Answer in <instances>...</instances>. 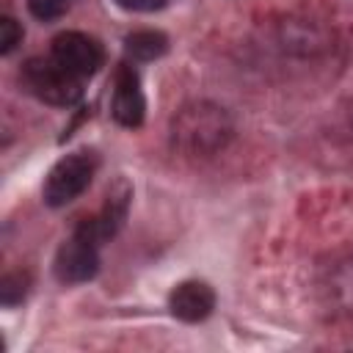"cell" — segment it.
<instances>
[{
  "label": "cell",
  "instance_id": "52a82bcc",
  "mask_svg": "<svg viewBox=\"0 0 353 353\" xmlns=\"http://www.w3.org/2000/svg\"><path fill=\"white\" fill-rule=\"evenodd\" d=\"M110 113L121 127H141V121H143L146 99H143V91H141L138 72L130 63H119V69H116Z\"/></svg>",
  "mask_w": 353,
  "mask_h": 353
},
{
  "label": "cell",
  "instance_id": "ba28073f",
  "mask_svg": "<svg viewBox=\"0 0 353 353\" xmlns=\"http://www.w3.org/2000/svg\"><path fill=\"white\" fill-rule=\"evenodd\" d=\"M212 306H215L212 287L204 284V281H196V279L176 284L174 292H171V298H168L171 314L179 317V320H185V323H199V320L210 317Z\"/></svg>",
  "mask_w": 353,
  "mask_h": 353
},
{
  "label": "cell",
  "instance_id": "7a4b0ae2",
  "mask_svg": "<svg viewBox=\"0 0 353 353\" xmlns=\"http://www.w3.org/2000/svg\"><path fill=\"white\" fill-rule=\"evenodd\" d=\"M22 80L30 88V94H36L41 102L47 105H58V108H69L80 99L83 88H80V77H74L72 72H66L52 55L50 58H30L22 69Z\"/></svg>",
  "mask_w": 353,
  "mask_h": 353
},
{
  "label": "cell",
  "instance_id": "8992f818",
  "mask_svg": "<svg viewBox=\"0 0 353 353\" xmlns=\"http://www.w3.org/2000/svg\"><path fill=\"white\" fill-rule=\"evenodd\" d=\"M130 199H132V188H130L124 179H119V182L108 190L102 210H99L94 218L80 221V226H77V229H80V232H85L97 245H102V243H105V240H110V237L121 229V223L127 221Z\"/></svg>",
  "mask_w": 353,
  "mask_h": 353
},
{
  "label": "cell",
  "instance_id": "4fadbf2b",
  "mask_svg": "<svg viewBox=\"0 0 353 353\" xmlns=\"http://www.w3.org/2000/svg\"><path fill=\"white\" fill-rule=\"evenodd\" d=\"M19 41H22V28H19V22L11 19V17H3V19H0V52H3V55L11 52Z\"/></svg>",
  "mask_w": 353,
  "mask_h": 353
},
{
  "label": "cell",
  "instance_id": "5b68a950",
  "mask_svg": "<svg viewBox=\"0 0 353 353\" xmlns=\"http://www.w3.org/2000/svg\"><path fill=\"white\" fill-rule=\"evenodd\" d=\"M50 55L66 69L72 72L74 77L85 80L91 77L99 66H102V47L97 39L85 36V33H77V30H66V33H58L52 39V50Z\"/></svg>",
  "mask_w": 353,
  "mask_h": 353
},
{
  "label": "cell",
  "instance_id": "3957f363",
  "mask_svg": "<svg viewBox=\"0 0 353 353\" xmlns=\"http://www.w3.org/2000/svg\"><path fill=\"white\" fill-rule=\"evenodd\" d=\"M94 171H97L94 152H72V154L61 157L44 179V190H41L44 201L50 207H66L88 188Z\"/></svg>",
  "mask_w": 353,
  "mask_h": 353
},
{
  "label": "cell",
  "instance_id": "277c9868",
  "mask_svg": "<svg viewBox=\"0 0 353 353\" xmlns=\"http://www.w3.org/2000/svg\"><path fill=\"white\" fill-rule=\"evenodd\" d=\"M97 248L99 245L85 232L74 229L72 237L55 254V276H58V281H63V284H83V281L94 279L97 270H99Z\"/></svg>",
  "mask_w": 353,
  "mask_h": 353
},
{
  "label": "cell",
  "instance_id": "6da1fadb",
  "mask_svg": "<svg viewBox=\"0 0 353 353\" xmlns=\"http://www.w3.org/2000/svg\"><path fill=\"white\" fill-rule=\"evenodd\" d=\"M232 138V119L212 102H190L171 121V143L188 157H212Z\"/></svg>",
  "mask_w": 353,
  "mask_h": 353
},
{
  "label": "cell",
  "instance_id": "9a60e30c",
  "mask_svg": "<svg viewBox=\"0 0 353 353\" xmlns=\"http://www.w3.org/2000/svg\"><path fill=\"white\" fill-rule=\"evenodd\" d=\"M350 121H353V113H350Z\"/></svg>",
  "mask_w": 353,
  "mask_h": 353
},
{
  "label": "cell",
  "instance_id": "8fae6325",
  "mask_svg": "<svg viewBox=\"0 0 353 353\" xmlns=\"http://www.w3.org/2000/svg\"><path fill=\"white\" fill-rule=\"evenodd\" d=\"M28 287H30V276L25 270H14V273H6L3 281H0V301L3 306H17L25 301L28 295Z\"/></svg>",
  "mask_w": 353,
  "mask_h": 353
},
{
  "label": "cell",
  "instance_id": "9c48e42d",
  "mask_svg": "<svg viewBox=\"0 0 353 353\" xmlns=\"http://www.w3.org/2000/svg\"><path fill=\"white\" fill-rule=\"evenodd\" d=\"M323 301L336 314H353V254L325 268L320 279Z\"/></svg>",
  "mask_w": 353,
  "mask_h": 353
},
{
  "label": "cell",
  "instance_id": "7c38bea8",
  "mask_svg": "<svg viewBox=\"0 0 353 353\" xmlns=\"http://www.w3.org/2000/svg\"><path fill=\"white\" fill-rule=\"evenodd\" d=\"M72 3H74V0H28V8H30L33 17L50 22V19L63 17V14L72 8Z\"/></svg>",
  "mask_w": 353,
  "mask_h": 353
},
{
  "label": "cell",
  "instance_id": "30bf717a",
  "mask_svg": "<svg viewBox=\"0 0 353 353\" xmlns=\"http://www.w3.org/2000/svg\"><path fill=\"white\" fill-rule=\"evenodd\" d=\"M124 50L135 61H154L168 50V39L160 30H135L124 39Z\"/></svg>",
  "mask_w": 353,
  "mask_h": 353
},
{
  "label": "cell",
  "instance_id": "5bb4252c",
  "mask_svg": "<svg viewBox=\"0 0 353 353\" xmlns=\"http://www.w3.org/2000/svg\"><path fill=\"white\" fill-rule=\"evenodd\" d=\"M116 3L127 11H160L165 6V0H116Z\"/></svg>",
  "mask_w": 353,
  "mask_h": 353
}]
</instances>
